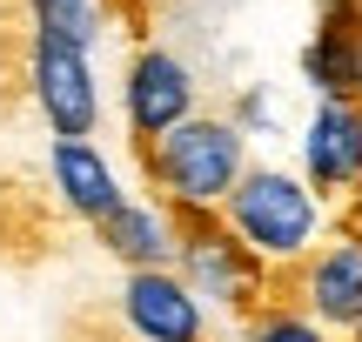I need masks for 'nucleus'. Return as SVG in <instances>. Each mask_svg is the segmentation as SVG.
<instances>
[{"mask_svg": "<svg viewBox=\"0 0 362 342\" xmlns=\"http://www.w3.org/2000/svg\"><path fill=\"white\" fill-rule=\"evenodd\" d=\"M302 155H309V188H315V201L356 195V188H362V107L322 101Z\"/></svg>", "mask_w": 362, "mask_h": 342, "instance_id": "nucleus-9", "label": "nucleus"}, {"mask_svg": "<svg viewBox=\"0 0 362 342\" xmlns=\"http://www.w3.org/2000/svg\"><path fill=\"white\" fill-rule=\"evenodd\" d=\"M221 222L269 269H296L315 242V195L282 168H242V182L221 201Z\"/></svg>", "mask_w": 362, "mask_h": 342, "instance_id": "nucleus-3", "label": "nucleus"}, {"mask_svg": "<svg viewBox=\"0 0 362 342\" xmlns=\"http://www.w3.org/2000/svg\"><path fill=\"white\" fill-rule=\"evenodd\" d=\"M107 7H121V0H107Z\"/></svg>", "mask_w": 362, "mask_h": 342, "instance_id": "nucleus-17", "label": "nucleus"}, {"mask_svg": "<svg viewBox=\"0 0 362 342\" xmlns=\"http://www.w3.org/2000/svg\"><path fill=\"white\" fill-rule=\"evenodd\" d=\"M27 81H34V101L61 141H88L101 128V94H94L88 47H74L61 34H34L27 40Z\"/></svg>", "mask_w": 362, "mask_h": 342, "instance_id": "nucleus-5", "label": "nucleus"}, {"mask_svg": "<svg viewBox=\"0 0 362 342\" xmlns=\"http://www.w3.org/2000/svg\"><path fill=\"white\" fill-rule=\"evenodd\" d=\"M54 342H134V336L121 329V316H107L101 302H81V309H67V316H61Z\"/></svg>", "mask_w": 362, "mask_h": 342, "instance_id": "nucleus-15", "label": "nucleus"}, {"mask_svg": "<svg viewBox=\"0 0 362 342\" xmlns=\"http://www.w3.org/2000/svg\"><path fill=\"white\" fill-rule=\"evenodd\" d=\"M349 336H356V342H362V322H356V329H349Z\"/></svg>", "mask_w": 362, "mask_h": 342, "instance_id": "nucleus-16", "label": "nucleus"}, {"mask_svg": "<svg viewBox=\"0 0 362 342\" xmlns=\"http://www.w3.org/2000/svg\"><path fill=\"white\" fill-rule=\"evenodd\" d=\"M34 7V34H61L74 40V47H88L94 34H101V13L88 7V0H27Z\"/></svg>", "mask_w": 362, "mask_h": 342, "instance_id": "nucleus-13", "label": "nucleus"}, {"mask_svg": "<svg viewBox=\"0 0 362 342\" xmlns=\"http://www.w3.org/2000/svg\"><path fill=\"white\" fill-rule=\"evenodd\" d=\"M194 114V81L188 67L175 61L168 47H134L128 61V134L134 141H161L168 128H181V121Z\"/></svg>", "mask_w": 362, "mask_h": 342, "instance_id": "nucleus-6", "label": "nucleus"}, {"mask_svg": "<svg viewBox=\"0 0 362 342\" xmlns=\"http://www.w3.org/2000/svg\"><path fill=\"white\" fill-rule=\"evenodd\" d=\"M13 242H27L21 262H40V255H61V215L47 208L40 188H13L0 175V255L13 262Z\"/></svg>", "mask_w": 362, "mask_h": 342, "instance_id": "nucleus-12", "label": "nucleus"}, {"mask_svg": "<svg viewBox=\"0 0 362 342\" xmlns=\"http://www.w3.org/2000/svg\"><path fill=\"white\" fill-rule=\"evenodd\" d=\"M47 175H54V195H61V208L67 215H81V222H107V215L121 208V188H115V175H107V161H101V148H88V141H54L47 148Z\"/></svg>", "mask_w": 362, "mask_h": 342, "instance_id": "nucleus-10", "label": "nucleus"}, {"mask_svg": "<svg viewBox=\"0 0 362 342\" xmlns=\"http://www.w3.org/2000/svg\"><path fill=\"white\" fill-rule=\"evenodd\" d=\"M242 336H248V342H329V329H315V322L302 316L296 302H269V309H255V316L242 322Z\"/></svg>", "mask_w": 362, "mask_h": 342, "instance_id": "nucleus-14", "label": "nucleus"}, {"mask_svg": "<svg viewBox=\"0 0 362 342\" xmlns=\"http://www.w3.org/2000/svg\"><path fill=\"white\" fill-rule=\"evenodd\" d=\"M302 74L322 101L362 107V0H322L315 40L302 47Z\"/></svg>", "mask_w": 362, "mask_h": 342, "instance_id": "nucleus-8", "label": "nucleus"}, {"mask_svg": "<svg viewBox=\"0 0 362 342\" xmlns=\"http://www.w3.org/2000/svg\"><path fill=\"white\" fill-rule=\"evenodd\" d=\"M296 309L315 329H356L362 322V188L342 195L336 242L296 262Z\"/></svg>", "mask_w": 362, "mask_h": 342, "instance_id": "nucleus-4", "label": "nucleus"}, {"mask_svg": "<svg viewBox=\"0 0 362 342\" xmlns=\"http://www.w3.org/2000/svg\"><path fill=\"white\" fill-rule=\"evenodd\" d=\"M134 161L161 188V208H221L248 168L242 128L228 114H188L161 141H134Z\"/></svg>", "mask_w": 362, "mask_h": 342, "instance_id": "nucleus-2", "label": "nucleus"}, {"mask_svg": "<svg viewBox=\"0 0 362 342\" xmlns=\"http://www.w3.org/2000/svg\"><path fill=\"white\" fill-rule=\"evenodd\" d=\"M168 215V235H175V262H181V289L202 302H228L235 316H255L269 302H296V269H269L255 249L235 242V228L221 222L215 208H161Z\"/></svg>", "mask_w": 362, "mask_h": 342, "instance_id": "nucleus-1", "label": "nucleus"}, {"mask_svg": "<svg viewBox=\"0 0 362 342\" xmlns=\"http://www.w3.org/2000/svg\"><path fill=\"white\" fill-rule=\"evenodd\" d=\"M94 235H101V249L115 255V262H128V276H141V269H168V262H175L168 215H161V208H141V201H121L107 222H94Z\"/></svg>", "mask_w": 362, "mask_h": 342, "instance_id": "nucleus-11", "label": "nucleus"}, {"mask_svg": "<svg viewBox=\"0 0 362 342\" xmlns=\"http://www.w3.org/2000/svg\"><path fill=\"white\" fill-rule=\"evenodd\" d=\"M121 329L134 342H208V316L175 269H141L121 289Z\"/></svg>", "mask_w": 362, "mask_h": 342, "instance_id": "nucleus-7", "label": "nucleus"}]
</instances>
